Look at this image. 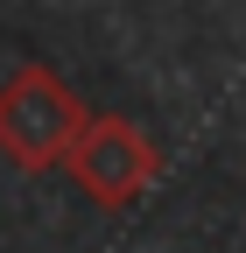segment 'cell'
Returning <instances> with one entry per match:
<instances>
[{
	"label": "cell",
	"mask_w": 246,
	"mask_h": 253,
	"mask_svg": "<svg viewBox=\"0 0 246 253\" xmlns=\"http://www.w3.org/2000/svg\"><path fill=\"white\" fill-rule=\"evenodd\" d=\"M84 99L49 71V63H21V71L0 84V155L21 176H49L71 162V148L84 134Z\"/></svg>",
	"instance_id": "obj_1"
},
{
	"label": "cell",
	"mask_w": 246,
	"mask_h": 253,
	"mask_svg": "<svg viewBox=\"0 0 246 253\" xmlns=\"http://www.w3.org/2000/svg\"><path fill=\"white\" fill-rule=\"evenodd\" d=\"M64 169H71V183H78L99 211H127L141 190L162 176V148H155V134L134 126L127 113H91Z\"/></svg>",
	"instance_id": "obj_2"
}]
</instances>
